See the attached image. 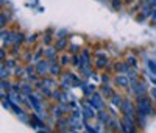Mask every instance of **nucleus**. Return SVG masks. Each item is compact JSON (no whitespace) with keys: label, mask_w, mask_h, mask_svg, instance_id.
<instances>
[{"label":"nucleus","mask_w":156,"mask_h":133,"mask_svg":"<svg viewBox=\"0 0 156 133\" xmlns=\"http://www.w3.org/2000/svg\"><path fill=\"white\" fill-rule=\"evenodd\" d=\"M136 111L137 114L140 116H150L153 114V105H151V100L144 94V96H139L136 97Z\"/></svg>","instance_id":"obj_1"},{"label":"nucleus","mask_w":156,"mask_h":133,"mask_svg":"<svg viewBox=\"0 0 156 133\" xmlns=\"http://www.w3.org/2000/svg\"><path fill=\"white\" fill-rule=\"evenodd\" d=\"M129 89H131V92L139 97V96H144L145 94V91H147V85L142 82V80L136 78V80H131V83H129Z\"/></svg>","instance_id":"obj_2"},{"label":"nucleus","mask_w":156,"mask_h":133,"mask_svg":"<svg viewBox=\"0 0 156 133\" xmlns=\"http://www.w3.org/2000/svg\"><path fill=\"white\" fill-rule=\"evenodd\" d=\"M120 111L123 113V116L133 117V119H136V114H137L134 103L129 100V99H123V103H122V106H120Z\"/></svg>","instance_id":"obj_3"},{"label":"nucleus","mask_w":156,"mask_h":133,"mask_svg":"<svg viewBox=\"0 0 156 133\" xmlns=\"http://www.w3.org/2000/svg\"><path fill=\"white\" fill-rule=\"evenodd\" d=\"M34 64H36V72H37L39 77L50 75V61L47 58H41L39 61H36Z\"/></svg>","instance_id":"obj_4"},{"label":"nucleus","mask_w":156,"mask_h":133,"mask_svg":"<svg viewBox=\"0 0 156 133\" xmlns=\"http://www.w3.org/2000/svg\"><path fill=\"white\" fill-rule=\"evenodd\" d=\"M105 97H103L100 92H94L92 96L89 97V103L92 105V108L95 111H100V110H105V100H103Z\"/></svg>","instance_id":"obj_5"},{"label":"nucleus","mask_w":156,"mask_h":133,"mask_svg":"<svg viewBox=\"0 0 156 133\" xmlns=\"http://www.w3.org/2000/svg\"><path fill=\"white\" fill-rule=\"evenodd\" d=\"M95 68L97 69H106V66L109 64V58L105 52H95Z\"/></svg>","instance_id":"obj_6"},{"label":"nucleus","mask_w":156,"mask_h":133,"mask_svg":"<svg viewBox=\"0 0 156 133\" xmlns=\"http://www.w3.org/2000/svg\"><path fill=\"white\" fill-rule=\"evenodd\" d=\"M114 85L119 86V88H125V89H129V83H131V80H129V77L126 74H117L114 77Z\"/></svg>","instance_id":"obj_7"},{"label":"nucleus","mask_w":156,"mask_h":133,"mask_svg":"<svg viewBox=\"0 0 156 133\" xmlns=\"http://www.w3.org/2000/svg\"><path fill=\"white\" fill-rule=\"evenodd\" d=\"M14 33L16 31H12L11 28H3L2 30V46L3 47H9L12 46V41H14Z\"/></svg>","instance_id":"obj_8"},{"label":"nucleus","mask_w":156,"mask_h":133,"mask_svg":"<svg viewBox=\"0 0 156 133\" xmlns=\"http://www.w3.org/2000/svg\"><path fill=\"white\" fill-rule=\"evenodd\" d=\"M81 113H83V122H87L89 119H92V117H95V116H97L95 110L92 108V105H90L89 102H87V103H84V105L81 106Z\"/></svg>","instance_id":"obj_9"},{"label":"nucleus","mask_w":156,"mask_h":133,"mask_svg":"<svg viewBox=\"0 0 156 133\" xmlns=\"http://www.w3.org/2000/svg\"><path fill=\"white\" fill-rule=\"evenodd\" d=\"M27 99L30 100V103H31V106H33V110H34L37 114H42V103H41V99L36 97L34 92H33V94H28Z\"/></svg>","instance_id":"obj_10"},{"label":"nucleus","mask_w":156,"mask_h":133,"mask_svg":"<svg viewBox=\"0 0 156 133\" xmlns=\"http://www.w3.org/2000/svg\"><path fill=\"white\" fill-rule=\"evenodd\" d=\"M100 94L105 97L106 100H111V97L115 94V91L112 89V86H111L109 83H103V85L100 86Z\"/></svg>","instance_id":"obj_11"},{"label":"nucleus","mask_w":156,"mask_h":133,"mask_svg":"<svg viewBox=\"0 0 156 133\" xmlns=\"http://www.w3.org/2000/svg\"><path fill=\"white\" fill-rule=\"evenodd\" d=\"M50 75H51V77L61 75V63H59L58 58L50 60Z\"/></svg>","instance_id":"obj_12"},{"label":"nucleus","mask_w":156,"mask_h":133,"mask_svg":"<svg viewBox=\"0 0 156 133\" xmlns=\"http://www.w3.org/2000/svg\"><path fill=\"white\" fill-rule=\"evenodd\" d=\"M42 85L44 86H47V88H50V89H59L58 88V82H56V78L55 77H42Z\"/></svg>","instance_id":"obj_13"},{"label":"nucleus","mask_w":156,"mask_h":133,"mask_svg":"<svg viewBox=\"0 0 156 133\" xmlns=\"http://www.w3.org/2000/svg\"><path fill=\"white\" fill-rule=\"evenodd\" d=\"M129 69H131V68L126 64V61H117V63H114V71L117 74H128Z\"/></svg>","instance_id":"obj_14"},{"label":"nucleus","mask_w":156,"mask_h":133,"mask_svg":"<svg viewBox=\"0 0 156 133\" xmlns=\"http://www.w3.org/2000/svg\"><path fill=\"white\" fill-rule=\"evenodd\" d=\"M58 52H64L67 47H69V38H61V39H56V42L53 46Z\"/></svg>","instance_id":"obj_15"},{"label":"nucleus","mask_w":156,"mask_h":133,"mask_svg":"<svg viewBox=\"0 0 156 133\" xmlns=\"http://www.w3.org/2000/svg\"><path fill=\"white\" fill-rule=\"evenodd\" d=\"M44 58H47L48 61L58 58V50H56L55 47H51V46L47 47V49H44Z\"/></svg>","instance_id":"obj_16"},{"label":"nucleus","mask_w":156,"mask_h":133,"mask_svg":"<svg viewBox=\"0 0 156 133\" xmlns=\"http://www.w3.org/2000/svg\"><path fill=\"white\" fill-rule=\"evenodd\" d=\"M30 125H31L33 128H39V127L42 128V127H45V125H44V122L41 121V119H39L37 113H36V114H31V116H30Z\"/></svg>","instance_id":"obj_17"},{"label":"nucleus","mask_w":156,"mask_h":133,"mask_svg":"<svg viewBox=\"0 0 156 133\" xmlns=\"http://www.w3.org/2000/svg\"><path fill=\"white\" fill-rule=\"evenodd\" d=\"M81 89H83V94L86 97H90L94 94V92H97V88L94 85H86V83H81Z\"/></svg>","instance_id":"obj_18"},{"label":"nucleus","mask_w":156,"mask_h":133,"mask_svg":"<svg viewBox=\"0 0 156 133\" xmlns=\"http://www.w3.org/2000/svg\"><path fill=\"white\" fill-rule=\"evenodd\" d=\"M81 64L83 66H92V61H90V53L87 49H83L81 50Z\"/></svg>","instance_id":"obj_19"},{"label":"nucleus","mask_w":156,"mask_h":133,"mask_svg":"<svg viewBox=\"0 0 156 133\" xmlns=\"http://www.w3.org/2000/svg\"><path fill=\"white\" fill-rule=\"evenodd\" d=\"M144 3H145V0H134V2L131 3V6H129V13L134 14L136 11H140L142 6H144Z\"/></svg>","instance_id":"obj_20"},{"label":"nucleus","mask_w":156,"mask_h":133,"mask_svg":"<svg viewBox=\"0 0 156 133\" xmlns=\"http://www.w3.org/2000/svg\"><path fill=\"white\" fill-rule=\"evenodd\" d=\"M111 103L115 106V108H119V110H120V106H122V103H123V97H122L120 94H117V92H115V94L111 97Z\"/></svg>","instance_id":"obj_21"},{"label":"nucleus","mask_w":156,"mask_h":133,"mask_svg":"<svg viewBox=\"0 0 156 133\" xmlns=\"http://www.w3.org/2000/svg\"><path fill=\"white\" fill-rule=\"evenodd\" d=\"M23 41H27L25 36H23V33L22 31H16L14 33V41H12V46H22Z\"/></svg>","instance_id":"obj_22"},{"label":"nucleus","mask_w":156,"mask_h":133,"mask_svg":"<svg viewBox=\"0 0 156 133\" xmlns=\"http://www.w3.org/2000/svg\"><path fill=\"white\" fill-rule=\"evenodd\" d=\"M42 42H44V46H47V47L51 46V42H53V35H51V30H47V31L44 33Z\"/></svg>","instance_id":"obj_23"},{"label":"nucleus","mask_w":156,"mask_h":133,"mask_svg":"<svg viewBox=\"0 0 156 133\" xmlns=\"http://www.w3.org/2000/svg\"><path fill=\"white\" fill-rule=\"evenodd\" d=\"M97 117L100 119V122H101V124H108V121L111 119V116H109L105 110H100V111H97Z\"/></svg>","instance_id":"obj_24"},{"label":"nucleus","mask_w":156,"mask_h":133,"mask_svg":"<svg viewBox=\"0 0 156 133\" xmlns=\"http://www.w3.org/2000/svg\"><path fill=\"white\" fill-rule=\"evenodd\" d=\"M8 20H9V14H8V11L3 9V11H2V14H0V24H2V30L8 25Z\"/></svg>","instance_id":"obj_25"},{"label":"nucleus","mask_w":156,"mask_h":133,"mask_svg":"<svg viewBox=\"0 0 156 133\" xmlns=\"http://www.w3.org/2000/svg\"><path fill=\"white\" fill-rule=\"evenodd\" d=\"M14 77L19 80V78H25L27 77V71H25V68H14Z\"/></svg>","instance_id":"obj_26"},{"label":"nucleus","mask_w":156,"mask_h":133,"mask_svg":"<svg viewBox=\"0 0 156 133\" xmlns=\"http://www.w3.org/2000/svg\"><path fill=\"white\" fill-rule=\"evenodd\" d=\"M126 64H128L131 69H137V60H136V57H134V55H128Z\"/></svg>","instance_id":"obj_27"},{"label":"nucleus","mask_w":156,"mask_h":133,"mask_svg":"<svg viewBox=\"0 0 156 133\" xmlns=\"http://www.w3.org/2000/svg\"><path fill=\"white\" fill-rule=\"evenodd\" d=\"M41 58H44V49H36V50L33 52V63L39 61Z\"/></svg>","instance_id":"obj_28"},{"label":"nucleus","mask_w":156,"mask_h":133,"mask_svg":"<svg viewBox=\"0 0 156 133\" xmlns=\"http://www.w3.org/2000/svg\"><path fill=\"white\" fill-rule=\"evenodd\" d=\"M70 58H72L70 64H72V66H75V68H80V66H81V57L78 55V53H75V55H72Z\"/></svg>","instance_id":"obj_29"},{"label":"nucleus","mask_w":156,"mask_h":133,"mask_svg":"<svg viewBox=\"0 0 156 133\" xmlns=\"http://www.w3.org/2000/svg\"><path fill=\"white\" fill-rule=\"evenodd\" d=\"M8 69H12V68H17V63H16V58H6L5 61H2Z\"/></svg>","instance_id":"obj_30"},{"label":"nucleus","mask_w":156,"mask_h":133,"mask_svg":"<svg viewBox=\"0 0 156 133\" xmlns=\"http://www.w3.org/2000/svg\"><path fill=\"white\" fill-rule=\"evenodd\" d=\"M33 83L31 85H28V83H25L23 86H22V94H25V96H28V94H33Z\"/></svg>","instance_id":"obj_31"},{"label":"nucleus","mask_w":156,"mask_h":133,"mask_svg":"<svg viewBox=\"0 0 156 133\" xmlns=\"http://www.w3.org/2000/svg\"><path fill=\"white\" fill-rule=\"evenodd\" d=\"M106 125H108V128H109V130H117V128H119V125H120V122H117L114 117H111L109 121H108V124H106Z\"/></svg>","instance_id":"obj_32"},{"label":"nucleus","mask_w":156,"mask_h":133,"mask_svg":"<svg viewBox=\"0 0 156 133\" xmlns=\"http://www.w3.org/2000/svg\"><path fill=\"white\" fill-rule=\"evenodd\" d=\"M0 71H2V75H0V77H2V80H6V78L9 77V69L6 68L3 63L0 64Z\"/></svg>","instance_id":"obj_33"},{"label":"nucleus","mask_w":156,"mask_h":133,"mask_svg":"<svg viewBox=\"0 0 156 133\" xmlns=\"http://www.w3.org/2000/svg\"><path fill=\"white\" fill-rule=\"evenodd\" d=\"M72 61V58H69V55L67 53H62L61 55V58H59V63H61V66H69V63Z\"/></svg>","instance_id":"obj_34"},{"label":"nucleus","mask_w":156,"mask_h":133,"mask_svg":"<svg viewBox=\"0 0 156 133\" xmlns=\"http://www.w3.org/2000/svg\"><path fill=\"white\" fill-rule=\"evenodd\" d=\"M122 0H111V6H112V9H115V11H119L120 8H122Z\"/></svg>","instance_id":"obj_35"},{"label":"nucleus","mask_w":156,"mask_h":133,"mask_svg":"<svg viewBox=\"0 0 156 133\" xmlns=\"http://www.w3.org/2000/svg\"><path fill=\"white\" fill-rule=\"evenodd\" d=\"M2 91H12V85L8 82V80H2Z\"/></svg>","instance_id":"obj_36"},{"label":"nucleus","mask_w":156,"mask_h":133,"mask_svg":"<svg viewBox=\"0 0 156 133\" xmlns=\"http://www.w3.org/2000/svg\"><path fill=\"white\" fill-rule=\"evenodd\" d=\"M61 38H69V31L67 30H59L55 35V39H61Z\"/></svg>","instance_id":"obj_37"},{"label":"nucleus","mask_w":156,"mask_h":133,"mask_svg":"<svg viewBox=\"0 0 156 133\" xmlns=\"http://www.w3.org/2000/svg\"><path fill=\"white\" fill-rule=\"evenodd\" d=\"M37 38H39V35H37V33H34V35H31V36H28V38H27V42H28V44H34V42L37 41Z\"/></svg>","instance_id":"obj_38"},{"label":"nucleus","mask_w":156,"mask_h":133,"mask_svg":"<svg viewBox=\"0 0 156 133\" xmlns=\"http://www.w3.org/2000/svg\"><path fill=\"white\" fill-rule=\"evenodd\" d=\"M84 127H86V131H87V133H100L97 128H92V127H90L87 122H84Z\"/></svg>","instance_id":"obj_39"},{"label":"nucleus","mask_w":156,"mask_h":133,"mask_svg":"<svg viewBox=\"0 0 156 133\" xmlns=\"http://www.w3.org/2000/svg\"><path fill=\"white\" fill-rule=\"evenodd\" d=\"M150 24H151V25H156V8L153 9V14H151V17H150Z\"/></svg>","instance_id":"obj_40"},{"label":"nucleus","mask_w":156,"mask_h":133,"mask_svg":"<svg viewBox=\"0 0 156 133\" xmlns=\"http://www.w3.org/2000/svg\"><path fill=\"white\" fill-rule=\"evenodd\" d=\"M0 58H2V61L6 60V50H5V47H2V50H0Z\"/></svg>","instance_id":"obj_41"},{"label":"nucleus","mask_w":156,"mask_h":133,"mask_svg":"<svg viewBox=\"0 0 156 133\" xmlns=\"http://www.w3.org/2000/svg\"><path fill=\"white\" fill-rule=\"evenodd\" d=\"M101 83H109V77H108L106 74L101 75Z\"/></svg>","instance_id":"obj_42"},{"label":"nucleus","mask_w":156,"mask_h":133,"mask_svg":"<svg viewBox=\"0 0 156 133\" xmlns=\"http://www.w3.org/2000/svg\"><path fill=\"white\" fill-rule=\"evenodd\" d=\"M150 94H151V97H153L154 102H156V88H151V89H150Z\"/></svg>","instance_id":"obj_43"},{"label":"nucleus","mask_w":156,"mask_h":133,"mask_svg":"<svg viewBox=\"0 0 156 133\" xmlns=\"http://www.w3.org/2000/svg\"><path fill=\"white\" fill-rule=\"evenodd\" d=\"M61 133H75V131L70 130V128H66V130H61Z\"/></svg>","instance_id":"obj_44"},{"label":"nucleus","mask_w":156,"mask_h":133,"mask_svg":"<svg viewBox=\"0 0 156 133\" xmlns=\"http://www.w3.org/2000/svg\"><path fill=\"white\" fill-rule=\"evenodd\" d=\"M37 133H48V131H47L45 127H44V130H37Z\"/></svg>","instance_id":"obj_45"}]
</instances>
